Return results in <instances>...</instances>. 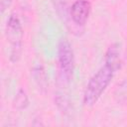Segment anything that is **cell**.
Masks as SVG:
<instances>
[{
  "mask_svg": "<svg viewBox=\"0 0 127 127\" xmlns=\"http://www.w3.org/2000/svg\"><path fill=\"white\" fill-rule=\"evenodd\" d=\"M5 34L10 46V60L12 62H17L22 50L23 28L20 19L16 14L10 15L6 24Z\"/></svg>",
  "mask_w": 127,
  "mask_h": 127,
  "instance_id": "obj_2",
  "label": "cell"
},
{
  "mask_svg": "<svg viewBox=\"0 0 127 127\" xmlns=\"http://www.w3.org/2000/svg\"><path fill=\"white\" fill-rule=\"evenodd\" d=\"M120 53L117 44L111 45L104 58V64L90 77L83 93V103L85 106L94 105L106 87L109 85L117 69L120 68Z\"/></svg>",
  "mask_w": 127,
  "mask_h": 127,
  "instance_id": "obj_1",
  "label": "cell"
},
{
  "mask_svg": "<svg viewBox=\"0 0 127 127\" xmlns=\"http://www.w3.org/2000/svg\"><path fill=\"white\" fill-rule=\"evenodd\" d=\"M11 2H12V0H0V6H1L2 13L5 11V9H7L10 6Z\"/></svg>",
  "mask_w": 127,
  "mask_h": 127,
  "instance_id": "obj_7",
  "label": "cell"
},
{
  "mask_svg": "<svg viewBox=\"0 0 127 127\" xmlns=\"http://www.w3.org/2000/svg\"><path fill=\"white\" fill-rule=\"evenodd\" d=\"M114 97L118 102H127V79H124L118 83L114 90Z\"/></svg>",
  "mask_w": 127,
  "mask_h": 127,
  "instance_id": "obj_5",
  "label": "cell"
},
{
  "mask_svg": "<svg viewBox=\"0 0 127 127\" xmlns=\"http://www.w3.org/2000/svg\"><path fill=\"white\" fill-rule=\"evenodd\" d=\"M91 5L88 0H75L70 7V17L77 26H83L90 14Z\"/></svg>",
  "mask_w": 127,
  "mask_h": 127,
  "instance_id": "obj_4",
  "label": "cell"
},
{
  "mask_svg": "<svg viewBox=\"0 0 127 127\" xmlns=\"http://www.w3.org/2000/svg\"><path fill=\"white\" fill-rule=\"evenodd\" d=\"M58 62L63 76L67 79L70 78L74 66V56L70 44L65 39L61 40L59 43Z\"/></svg>",
  "mask_w": 127,
  "mask_h": 127,
  "instance_id": "obj_3",
  "label": "cell"
},
{
  "mask_svg": "<svg viewBox=\"0 0 127 127\" xmlns=\"http://www.w3.org/2000/svg\"><path fill=\"white\" fill-rule=\"evenodd\" d=\"M14 107L17 109H24L28 106L29 100H28V96L25 92L24 89H19L15 98H14Z\"/></svg>",
  "mask_w": 127,
  "mask_h": 127,
  "instance_id": "obj_6",
  "label": "cell"
}]
</instances>
